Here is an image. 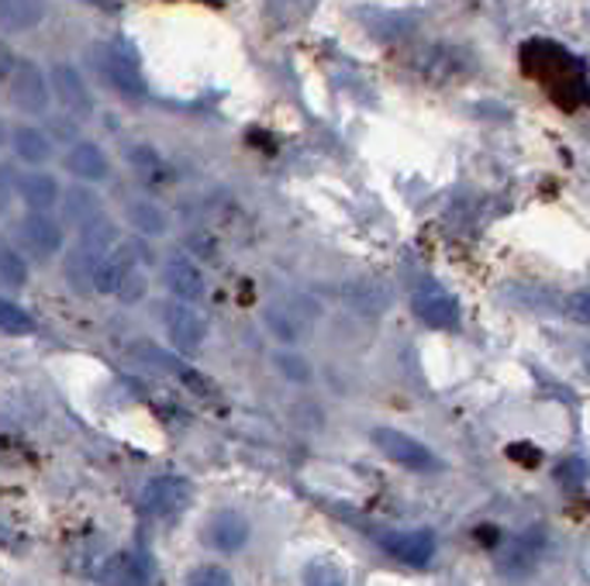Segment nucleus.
Masks as SVG:
<instances>
[{"instance_id":"f8f14e48","label":"nucleus","mask_w":590,"mask_h":586,"mask_svg":"<svg viewBox=\"0 0 590 586\" xmlns=\"http://www.w3.org/2000/svg\"><path fill=\"white\" fill-rule=\"evenodd\" d=\"M101 70L108 76V83L118 90V94L124 97H145V76L142 70L135 66V59L132 55H124L118 49H104V59H101Z\"/></svg>"},{"instance_id":"ddd939ff","label":"nucleus","mask_w":590,"mask_h":586,"mask_svg":"<svg viewBox=\"0 0 590 586\" xmlns=\"http://www.w3.org/2000/svg\"><path fill=\"white\" fill-rule=\"evenodd\" d=\"M542 552H546V535L542 532H525V535L511 538L508 548H505V555H501V573L515 576V579L528 576V573L539 566Z\"/></svg>"},{"instance_id":"b1692460","label":"nucleus","mask_w":590,"mask_h":586,"mask_svg":"<svg viewBox=\"0 0 590 586\" xmlns=\"http://www.w3.org/2000/svg\"><path fill=\"white\" fill-rule=\"evenodd\" d=\"M349 300H353L356 311H363V315H384L387 304H390V290L380 280H359L349 290Z\"/></svg>"},{"instance_id":"aec40b11","label":"nucleus","mask_w":590,"mask_h":586,"mask_svg":"<svg viewBox=\"0 0 590 586\" xmlns=\"http://www.w3.org/2000/svg\"><path fill=\"white\" fill-rule=\"evenodd\" d=\"M59 204H62V222L77 225V228H83L87 222L98 218V214H104V210H101V197L93 194L90 187H73V191H67Z\"/></svg>"},{"instance_id":"c9c22d12","label":"nucleus","mask_w":590,"mask_h":586,"mask_svg":"<svg viewBox=\"0 0 590 586\" xmlns=\"http://www.w3.org/2000/svg\"><path fill=\"white\" fill-rule=\"evenodd\" d=\"M583 369L590 373V349H583Z\"/></svg>"},{"instance_id":"39448f33","label":"nucleus","mask_w":590,"mask_h":586,"mask_svg":"<svg viewBox=\"0 0 590 586\" xmlns=\"http://www.w3.org/2000/svg\"><path fill=\"white\" fill-rule=\"evenodd\" d=\"M411 311L428 328H442L446 331V328L459 325V304L439 280H421L411 290Z\"/></svg>"},{"instance_id":"f704fd0d","label":"nucleus","mask_w":590,"mask_h":586,"mask_svg":"<svg viewBox=\"0 0 590 586\" xmlns=\"http://www.w3.org/2000/svg\"><path fill=\"white\" fill-rule=\"evenodd\" d=\"M0 145H8V128H4V121H0Z\"/></svg>"},{"instance_id":"1a4fd4ad","label":"nucleus","mask_w":590,"mask_h":586,"mask_svg":"<svg viewBox=\"0 0 590 586\" xmlns=\"http://www.w3.org/2000/svg\"><path fill=\"white\" fill-rule=\"evenodd\" d=\"M204 542L217 552H242L248 542V521L238 511H217L211 514V521L204 524Z\"/></svg>"},{"instance_id":"a211bd4d","label":"nucleus","mask_w":590,"mask_h":586,"mask_svg":"<svg viewBox=\"0 0 590 586\" xmlns=\"http://www.w3.org/2000/svg\"><path fill=\"white\" fill-rule=\"evenodd\" d=\"M104 586H149V566L132 552H114L101 569Z\"/></svg>"},{"instance_id":"9d476101","label":"nucleus","mask_w":590,"mask_h":586,"mask_svg":"<svg viewBox=\"0 0 590 586\" xmlns=\"http://www.w3.org/2000/svg\"><path fill=\"white\" fill-rule=\"evenodd\" d=\"M163 284H166V290L176 300H186V304H197L204 297V290H207L201 266L194 259H186V256H173L163 266Z\"/></svg>"},{"instance_id":"4468645a","label":"nucleus","mask_w":590,"mask_h":586,"mask_svg":"<svg viewBox=\"0 0 590 586\" xmlns=\"http://www.w3.org/2000/svg\"><path fill=\"white\" fill-rule=\"evenodd\" d=\"M62 166H67V173L77 176L80 183H101L111 176V163L104 156V148L93 142H73Z\"/></svg>"},{"instance_id":"4be33fe9","label":"nucleus","mask_w":590,"mask_h":586,"mask_svg":"<svg viewBox=\"0 0 590 586\" xmlns=\"http://www.w3.org/2000/svg\"><path fill=\"white\" fill-rule=\"evenodd\" d=\"M129 222L135 225L139 235H166L170 232V214L160 207V204H152V201H135L129 204Z\"/></svg>"},{"instance_id":"6ab92c4d","label":"nucleus","mask_w":590,"mask_h":586,"mask_svg":"<svg viewBox=\"0 0 590 586\" xmlns=\"http://www.w3.org/2000/svg\"><path fill=\"white\" fill-rule=\"evenodd\" d=\"M11 148L24 166H45L52 160V138L35 125H21L11 135Z\"/></svg>"},{"instance_id":"0eeeda50","label":"nucleus","mask_w":590,"mask_h":586,"mask_svg":"<svg viewBox=\"0 0 590 586\" xmlns=\"http://www.w3.org/2000/svg\"><path fill=\"white\" fill-rule=\"evenodd\" d=\"M380 545L394 555L397 563L415 566V569H425L435 559V548H439V542H435V532H428V528L387 532V535H380Z\"/></svg>"},{"instance_id":"6e6552de","label":"nucleus","mask_w":590,"mask_h":586,"mask_svg":"<svg viewBox=\"0 0 590 586\" xmlns=\"http://www.w3.org/2000/svg\"><path fill=\"white\" fill-rule=\"evenodd\" d=\"M52 94L59 97V104L67 107L73 117H90L93 114V94H90V86H87V80L80 76V70L77 66H70V63H55L52 66Z\"/></svg>"},{"instance_id":"9b49d317","label":"nucleus","mask_w":590,"mask_h":586,"mask_svg":"<svg viewBox=\"0 0 590 586\" xmlns=\"http://www.w3.org/2000/svg\"><path fill=\"white\" fill-rule=\"evenodd\" d=\"M139 245L135 241H118L114 249L101 259L98 276H93V290L101 294H118V287L124 284V276H129L139 263Z\"/></svg>"},{"instance_id":"423d86ee","label":"nucleus","mask_w":590,"mask_h":586,"mask_svg":"<svg viewBox=\"0 0 590 586\" xmlns=\"http://www.w3.org/2000/svg\"><path fill=\"white\" fill-rule=\"evenodd\" d=\"M160 318H163V328H166V335H170V342H173L180 352H197V349L204 346L207 325H204V318H201L186 300H170V304H163Z\"/></svg>"},{"instance_id":"f257e3e1","label":"nucleus","mask_w":590,"mask_h":586,"mask_svg":"<svg viewBox=\"0 0 590 586\" xmlns=\"http://www.w3.org/2000/svg\"><path fill=\"white\" fill-rule=\"evenodd\" d=\"M373 445H377L390 462H397V466H404V470L435 473L442 466L439 455H435L428 445H421L411 435H404V431H397V428H377V431H373Z\"/></svg>"},{"instance_id":"c756f323","label":"nucleus","mask_w":590,"mask_h":586,"mask_svg":"<svg viewBox=\"0 0 590 586\" xmlns=\"http://www.w3.org/2000/svg\"><path fill=\"white\" fill-rule=\"evenodd\" d=\"M563 311H567L570 321H577V325H590V290H577V294H570L567 304H563Z\"/></svg>"},{"instance_id":"a878e982","label":"nucleus","mask_w":590,"mask_h":586,"mask_svg":"<svg viewBox=\"0 0 590 586\" xmlns=\"http://www.w3.org/2000/svg\"><path fill=\"white\" fill-rule=\"evenodd\" d=\"M0 284L4 287H24L28 284V263L14 249H0Z\"/></svg>"},{"instance_id":"72a5a7b5","label":"nucleus","mask_w":590,"mask_h":586,"mask_svg":"<svg viewBox=\"0 0 590 586\" xmlns=\"http://www.w3.org/2000/svg\"><path fill=\"white\" fill-rule=\"evenodd\" d=\"M11 70H14V63H8V49H0V76L11 73Z\"/></svg>"},{"instance_id":"7c9ffc66","label":"nucleus","mask_w":590,"mask_h":586,"mask_svg":"<svg viewBox=\"0 0 590 586\" xmlns=\"http://www.w3.org/2000/svg\"><path fill=\"white\" fill-rule=\"evenodd\" d=\"M556 480L563 483V486H583V480H587V462H583V459H567L563 466L556 470Z\"/></svg>"},{"instance_id":"cd10ccee","label":"nucleus","mask_w":590,"mask_h":586,"mask_svg":"<svg viewBox=\"0 0 590 586\" xmlns=\"http://www.w3.org/2000/svg\"><path fill=\"white\" fill-rule=\"evenodd\" d=\"M186 586H232V576L222 566H197L186 576Z\"/></svg>"},{"instance_id":"7ed1b4c3","label":"nucleus","mask_w":590,"mask_h":586,"mask_svg":"<svg viewBox=\"0 0 590 586\" xmlns=\"http://www.w3.org/2000/svg\"><path fill=\"white\" fill-rule=\"evenodd\" d=\"M194 497V486L191 480H183V476H155L142 486V511L152 514V517H180L186 511V504H191Z\"/></svg>"},{"instance_id":"bb28decb","label":"nucleus","mask_w":590,"mask_h":586,"mask_svg":"<svg viewBox=\"0 0 590 586\" xmlns=\"http://www.w3.org/2000/svg\"><path fill=\"white\" fill-rule=\"evenodd\" d=\"M304 586H349V579L335 563H311L304 569Z\"/></svg>"},{"instance_id":"412c9836","label":"nucleus","mask_w":590,"mask_h":586,"mask_svg":"<svg viewBox=\"0 0 590 586\" xmlns=\"http://www.w3.org/2000/svg\"><path fill=\"white\" fill-rule=\"evenodd\" d=\"M101 253L87 249L83 241H77V249L67 256V266H62V273H67V280L73 290H90L93 287V276H98V266H101Z\"/></svg>"},{"instance_id":"20e7f679","label":"nucleus","mask_w":590,"mask_h":586,"mask_svg":"<svg viewBox=\"0 0 590 586\" xmlns=\"http://www.w3.org/2000/svg\"><path fill=\"white\" fill-rule=\"evenodd\" d=\"M49 76L42 73L39 63H31V59H18L14 70H11V101L21 114H45L49 101H52V90H49Z\"/></svg>"},{"instance_id":"f03ea898","label":"nucleus","mask_w":590,"mask_h":586,"mask_svg":"<svg viewBox=\"0 0 590 586\" xmlns=\"http://www.w3.org/2000/svg\"><path fill=\"white\" fill-rule=\"evenodd\" d=\"M18 241L31 259L45 263V259L62 253V245H67V232H62V225L52 218L49 210H31L28 218L18 222Z\"/></svg>"},{"instance_id":"c85d7f7f","label":"nucleus","mask_w":590,"mask_h":586,"mask_svg":"<svg viewBox=\"0 0 590 586\" xmlns=\"http://www.w3.org/2000/svg\"><path fill=\"white\" fill-rule=\"evenodd\" d=\"M149 294V280L139 273V269H132L129 276H124V284L118 287V294L114 297H121L124 304H135V300H142Z\"/></svg>"},{"instance_id":"f3484780","label":"nucleus","mask_w":590,"mask_h":586,"mask_svg":"<svg viewBox=\"0 0 590 586\" xmlns=\"http://www.w3.org/2000/svg\"><path fill=\"white\" fill-rule=\"evenodd\" d=\"M318 311H301L297 304H269L266 307V325L269 331L279 338V342H297V338L304 335L307 321L315 318Z\"/></svg>"},{"instance_id":"dca6fc26","label":"nucleus","mask_w":590,"mask_h":586,"mask_svg":"<svg viewBox=\"0 0 590 586\" xmlns=\"http://www.w3.org/2000/svg\"><path fill=\"white\" fill-rule=\"evenodd\" d=\"M45 11H49L45 0H0V28L8 35L35 32L45 21Z\"/></svg>"},{"instance_id":"393cba45","label":"nucleus","mask_w":590,"mask_h":586,"mask_svg":"<svg viewBox=\"0 0 590 586\" xmlns=\"http://www.w3.org/2000/svg\"><path fill=\"white\" fill-rule=\"evenodd\" d=\"M35 318H31L21 304L0 297V335H11V338H24V335H35Z\"/></svg>"},{"instance_id":"2eb2a0df","label":"nucleus","mask_w":590,"mask_h":586,"mask_svg":"<svg viewBox=\"0 0 590 586\" xmlns=\"http://www.w3.org/2000/svg\"><path fill=\"white\" fill-rule=\"evenodd\" d=\"M18 197L31 210H52L62 201V187H59V179L52 173L31 169V173L18 176Z\"/></svg>"},{"instance_id":"473e14b6","label":"nucleus","mask_w":590,"mask_h":586,"mask_svg":"<svg viewBox=\"0 0 590 586\" xmlns=\"http://www.w3.org/2000/svg\"><path fill=\"white\" fill-rule=\"evenodd\" d=\"M276 366H279V373H284V377H291V380H297V383L311 377L301 356H276Z\"/></svg>"},{"instance_id":"2f4dec72","label":"nucleus","mask_w":590,"mask_h":586,"mask_svg":"<svg viewBox=\"0 0 590 586\" xmlns=\"http://www.w3.org/2000/svg\"><path fill=\"white\" fill-rule=\"evenodd\" d=\"M14 194H18V176H14V169L8 163H0V214L8 210Z\"/></svg>"},{"instance_id":"5701e85b","label":"nucleus","mask_w":590,"mask_h":586,"mask_svg":"<svg viewBox=\"0 0 590 586\" xmlns=\"http://www.w3.org/2000/svg\"><path fill=\"white\" fill-rule=\"evenodd\" d=\"M80 241L87 245V249L108 256V253L114 249V245L121 241V232H118V225L108 218V214H98V218L87 222V225L80 228Z\"/></svg>"}]
</instances>
